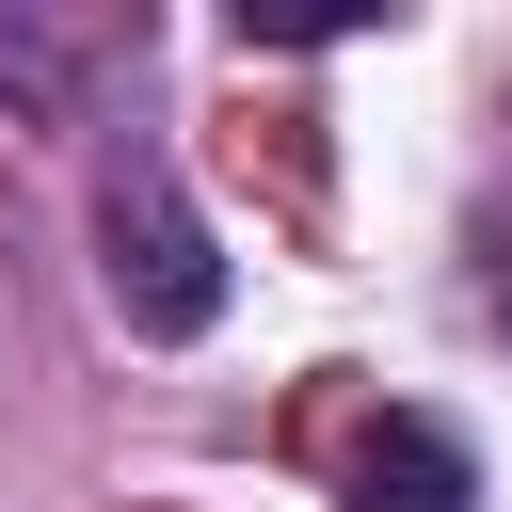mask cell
I'll list each match as a JSON object with an SVG mask.
<instances>
[{
	"label": "cell",
	"instance_id": "obj_3",
	"mask_svg": "<svg viewBox=\"0 0 512 512\" xmlns=\"http://www.w3.org/2000/svg\"><path fill=\"white\" fill-rule=\"evenodd\" d=\"M496 304H512V240H496Z\"/></svg>",
	"mask_w": 512,
	"mask_h": 512
},
{
	"label": "cell",
	"instance_id": "obj_2",
	"mask_svg": "<svg viewBox=\"0 0 512 512\" xmlns=\"http://www.w3.org/2000/svg\"><path fill=\"white\" fill-rule=\"evenodd\" d=\"M352 512H480V480H464V448L432 416H384L352 448Z\"/></svg>",
	"mask_w": 512,
	"mask_h": 512
},
{
	"label": "cell",
	"instance_id": "obj_1",
	"mask_svg": "<svg viewBox=\"0 0 512 512\" xmlns=\"http://www.w3.org/2000/svg\"><path fill=\"white\" fill-rule=\"evenodd\" d=\"M96 240H112V304H128V336H208V320H224V256H208V224H192L160 176H112Z\"/></svg>",
	"mask_w": 512,
	"mask_h": 512
}]
</instances>
